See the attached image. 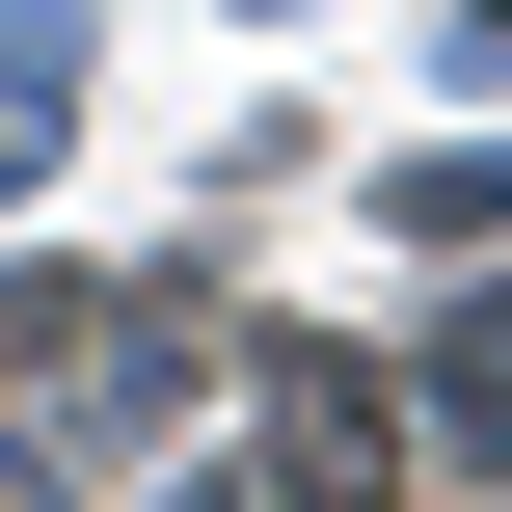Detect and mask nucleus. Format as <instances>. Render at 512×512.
<instances>
[{
    "instance_id": "obj_3",
    "label": "nucleus",
    "mask_w": 512,
    "mask_h": 512,
    "mask_svg": "<svg viewBox=\"0 0 512 512\" xmlns=\"http://www.w3.org/2000/svg\"><path fill=\"white\" fill-rule=\"evenodd\" d=\"M0 512H54V459H27V405H0Z\"/></svg>"
},
{
    "instance_id": "obj_5",
    "label": "nucleus",
    "mask_w": 512,
    "mask_h": 512,
    "mask_svg": "<svg viewBox=\"0 0 512 512\" xmlns=\"http://www.w3.org/2000/svg\"><path fill=\"white\" fill-rule=\"evenodd\" d=\"M189 512H216V486H189Z\"/></svg>"
},
{
    "instance_id": "obj_4",
    "label": "nucleus",
    "mask_w": 512,
    "mask_h": 512,
    "mask_svg": "<svg viewBox=\"0 0 512 512\" xmlns=\"http://www.w3.org/2000/svg\"><path fill=\"white\" fill-rule=\"evenodd\" d=\"M459 81H512V0H459Z\"/></svg>"
},
{
    "instance_id": "obj_2",
    "label": "nucleus",
    "mask_w": 512,
    "mask_h": 512,
    "mask_svg": "<svg viewBox=\"0 0 512 512\" xmlns=\"http://www.w3.org/2000/svg\"><path fill=\"white\" fill-rule=\"evenodd\" d=\"M54 108H81V0H0V189L54 162Z\"/></svg>"
},
{
    "instance_id": "obj_1",
    "label": "nucleus",
    "mask_w": 512,
    "mask_h": 512,
    "mask_svg": "<svg viewBox=\"0 0 512 512\" xmlns=\"http://www.w3.org/2000/svg\"><path fill=\"white\" fill-rule=\"evenodd\" d=\"M270 512H405V432L351 351H270Z\"/></svg>"
}]
</instances>
